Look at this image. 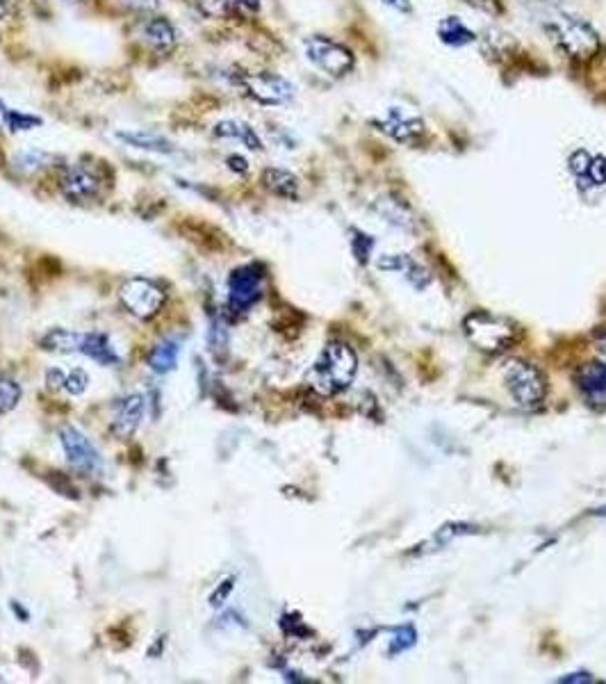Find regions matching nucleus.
I'll return each mask as SVG.
<instances>
[{
	"instance_id": "obj_36",
	"label": "nucleus",
	"mask_w": 606,
	"mask_h": 684,
	"mask_svg": "<svg viewBox=\"0 0 606 684\" xmlns=\"http://www.w3.org/2000/svg\"><path fill=\"white\" fill-rule=\"evenodd\" d=\"M559 682H570V684L583 682V684H586V682H592V678L588 673H574V675H568V678H561Z\"/></svg>"
},
{
	"instance_id": "obj_38",
	"label": "nucleus",
	"mask_w": 606,
	"mask_h": 684,
	"mask_svg": "<svg viewBox=\"0 0 606 684\" xmlns=\"http://www.w3.org/2000/svg\"><path fill=\"white\" fill-rule=\"evenodd\" d=\"M7 12H10V5H7V0H0V21L7 19Z\"/></svg>"
},
{
	"instance_id": "obj_32",
	"label": "nucleus",
	"mask_w": 606,
	"mask_h": 684,
	"mask_svg": "<svg viewBox=\"0 0 606 684\" xmlns=\"http://www.w3.org/2000/svg\"><path fill=\"white\" fill-rule=\"evenodd\" d=\"M226 164H228L230 172H235V173H247L248 172V163L242 158V155H238V154H230L228 158H226Z\"/></svg>"
},
{
	"instance_id": "obj_11",
	"label": "nucleus",
	"mask_w": 606,
	"mask_h": 684,
	"mask_svg": "<svg viewBox=\"0 0 606 684\" xmlns=\"http://www.w3.org/2000/svg\"><path fill=\"white\" fill-rule=\"evenodd\" d=\"M60 443H62V450L67 454V461L82 474H94L98 473L103 459H100L98 450H96L94 443L82 434L76 426L67 425L60 429Z\"/></svg>"
},
{
	"instance_id": "obj_28",
	"label": "nucleus",
	"mask_w": 606,
	"mask_h": 684,
	"mask_svg": "<svg viewBox=\"0 0 606 684\" xmlns=\"http://www.w3.org/2000/svg\"><path fill=\"white\" fill-rule=\"evenodd\" d=\"M353 238H351V249L353 254H356V258L360 260V263H365L369 256V251H372L374 247V239L369 238V235L360 233V230H351Z\"/></svg>"
},
{
	"instance_id": "obj_19",
	"label": "nucleus",
	"mask_w": 606,
	"mask_h": 684,
	"mask_svg": "<svg viewBox=\"0 0 606 684\" xmlns=\"http://www.w3.org/2000/svg\"><path fill=\"white\" fill-rule=\"evenodd\" d=\"M208 14L254 19L263 10V0H203Z\"/></svg>"
},
{
	"instance_id": "obj_16",
	"label": "nucleus",
	"mask_w": 606,
	"mask_h": 684,
	"mask_svg": "<svg viewBox=\"0 0 606 684\" xmlns=\"http://www.w3.org/2000/svg\"><path fill=\"white\" fill-rule=\"evenodd\" d=\"M212 135L217 139H230V142L242 144L244 149L256 151V154L265 149V142L258 130L244 119H219L212 126Z\"/></svg>"
},
{
	"instance_id": "obj_20",
	"label": "nucleus",
	"mask_w": 606,
	"mask_h": 684,
	"mask_svg": "<svg viewBox=\"0 0 606 684\" xmlns=\"http://www.w3.org/2000/svg\"><path fill=\"white\" fill-rule=\"evenodd\" d=\"M46 383L48 388H60V390H64V393L71 395V398H78V395L85 393L87 386H89V374L80 368H73L71 372L53 368L46 372Z\"/></svg>"
},
{
	"instance_id": "obj_26",
	"label": "nucleus",
	"mask_w": 606,
	"mask_h": 684,
	"mask_svg": "<svg viewBox=\"0 0 606 684\" xmlns=\"http://www.w3.org/2000/svg\"><path fill=\"white\" fill-rule=\"evenodd\" d=\"M21 402V386L10 377H0V416L14 411Z\"/></svg>"
},
{
	"instance_id": "obj_23",
	"label": "nucleus",
	"mask_w": 606,
	"mask_h": 684,
	"mask_svg": "<svg viewBox=\"0 0 606 684\" xmlns=\"http://www.w3.org/2000/svg\"><path fill=\"white\" fill-rule=\"evenodd\" d=\"M43 124V119L39 115H34V112H25V110H19V108H7L5 112V121H3V130H7V133L12 135H19V133H30V130L39 128V126Z\"/></svg>"
},
{
	"instance_id": "obj_4",
	"label": "nucleus",
	"mask_w": 606,
	"mask_h": 684,
	"mask_svg": "<svg viewBox=\"0 0 606 684\" xmlns=\"http://www.w3.org/2000/svg\"><path fill=\"white\" fill-rule=\"evenodd\" d=\"M235 87L244 91L254 103L265 108H281L294 101L296 87L285 76L274 71H247L233 78Z\"/></svg>"
},
{
	"instance_id": "obj_15",
	"label": "nucleus",
	"mask_w": 606,
	"mask_h": 684,
	"mask_svg": "<svg viewBox=\"0 0 606 684\" xmlns=\"http://www.w3.org/2000/svg\"><path fill=\"white\" fill-rule=\"evenodd\" d=\"M142 37L155 55H169L178 46V30L167 16H148L142 25Z\"/></svg>"
},
{
	"instance_id": "obj_7",
	"label": "nucleus",
	"mask_w": 606,
	"mask_h": 684,
	"mask_svg": "<svg viewBox=\"0 0 606 684\" xmlns=\"http://www.w3.org/2000/svg\"><path fill=\"white\" fill-rule=\"evenodd\" d=\"M504 386L511 393L513 402L522 408H534L547 398V381L536 365L527 361H511L504 370Z\"/></svg>"
},
{
	"instance_id": "obj_34",
	"label": "nucleus",
	"mask_w": 606,
	"mask_h": 684,
	"mask_svg": "<svg viewBox=\"0 0 606 684\" xmlns=\"http://www.w3.org/2000/svg\"><path fill=\"white\" fill-rule=\"evenodd\" d=\"M226 584V586H221V591H219V595H212V598H210V604H212V607H221V604H224V600L226 598H228V594H230V591H233V579H228V582H224Z\"/></svg>"
},
{
	"instance_id": "obj_39",
	"label": "nucleus",
	"mask_w": 606,
	"mask_h": 684,
	"mask_svg": "<svg viewBox=\"0 0 606 684\" xmlns=\"http://www.w3.org/2000/svg\"><path fill=\"white\" fill-rule=\"evenodd\" d=\"M597 350H600L601 356H606V335L600 340V342H597Z\"/></svg>"
},
{
	"instance_id": "obj_24",
	"label": "nucleus",
	"mask_w": 606,
	"mask_h": 684,
	"mask_svg": "<svg viewBox=\"0 0 606 684\" xmlns=\"http://www.w3.org/2000/svg\"><path fill=\"white\" fill-rule=\"evenodd\" d=\"M378 212H381L383 220L390 221V224H395L396 229H401V230H413V224H415V220L411 217L408 208L390 197L378 201Z\"/></svg>"
},
{
	"instance_id": "obj_2",
	"label": "nucleus",
	"mask_w": 606,
	"mask_h": 684,
	"mask_svg": "<svg viewBox=\"0 0 606 684\" xmlns=\"http://www.w3.org/2000/svg\"><path fill=\"white\" fill-rule=\"evenodd\" d=\"M42 350L53 354H82L98 365H119V354L110 338L103 333H80V331L53 329L39 340Z\"/></svg>"
},
{
	"instance_id": "obj_25",
	"label": "nucleus",
	"mask_w": 606,
	"mask_h": 684,
	"mask_svg": "<svg viewBox=\"0 0 606 684\" xmlns=\"http://www.w3.org/2000/svg\"><path fill=\"white\" fill-rule=\"evenodd\" d=\"M51 163H53V155L48 154V151H42V149H25V151H19V154L14 155V167L19 169V172H25V173L39 172V169L48 167Z\"/></svg>"
},
{
	"instance_id": "obj_5",
	"label": "nucleus",
	"mask_w": 606,
	"mask_h": 684,
	"mask_svg": "<svg viewBox=\"0 0 606 684\" xmlns=\"http://www.w3.org/2000/svg\"><path fill=\"white\" fill-rule=\"evenodd\" d=\"M465 335L483 351H504L516 345L517 326L511 320L477 311L465 317Z\"/></svg>"
},
{
	"instance_id": "obj_37",
	"label": "nucleus",
	"mask_w": 606,
	"mask_h": 684,
	"mask_svg": "<svg viewBox=\"0 0 606 684\" xmlns=\"http://www.w3.org/2000/svg\"><path fill=\"white\" fill-rule=\"evenodd\" d=\"M7 108H10V106H7L5 98H3V96H0V130H3V121H5V112H7Z\"/></svg>"
},
{
	"instance_id": "obj_1",
	"label": "nucleus",
	"mask_w": 606,
	"mask_h": 684,
	"mask_svg": "<svg viewBox=\"0 0 606 684\" xmlns=\"http://www.w3.org/2000/svg\"><path fill=\"white\" fill-rule=\"evenodd\" d=\"M359 372V356L344 342H329L306 374L308 386L322 398H333L351 386Z\"/></svg>"
},
{
	"instance_id": "obj_35",
	"label": "nucleus",
	"mask_w": 606,
	"mask_h": 684,
	"mask_svg": "<svg viewBox=\"0 0 606 684\" xmlns=\"http://www.w3.org/2000/svg\"><path fill=\"white\" fill-rule=\"evenodd\" d=\"M387 7H392V10L401 12V14H411L413 12V5H411V0H383Z\"/></svg>"
},
{
	"instance_id": "obj_10",
	"label": "nucleus",
	"mask_w": 606,
	"mask_h": 684,
	"mask_svg": "<svg viewBox=\"0 0 606 684\" xmlns=\"http://www.w3.org/2000/svg\"><path fill=\"white\" fill-rule=\"evenodd\" d=\"M265 272L260 265H242L228 276V306L235 313H247L263 297Z\"/></svg>"
},
{
	"instance_id": "obj_8",
	"label": "nucleus",
	"mask_w": 606,
	"mask_h": 684,
	"mask_svg": "<svg viewBox=\"0 0 606 684\" xmlns=\"http://www.w3.org/2000/svg\"><path fill=\"white\" fill-rule=\"evenodd\" d=\"M58 187L62 197L71 203H89L103 194V176L98 169L89 163H69L64 164L58 178Z\"/></svg>"
},
{
	"instance_id": "obj_30",
	"label": "nucleus",
	"mask_w": 606,
	"mask_h": 684,
	"mask_svg": "<svg viewBox=\"0 0 606 684\" xmlns=\"http://www.w3.org/2000/svg\"><path fill=\"white\" fill-rule=\"evenodd\" d=\"M591 158H592V155L588 154L586 149H577L573 155H570V160H568L570 172H573L577 178H583L588 172V164H591Z\"/></svg>"
},
{
	"instance_id": "obj_18",
	"label": "nucleus",
	"mask_w": 606,
	"mask_h": 684,
	"mask_svg": "<svg viewBox=\"0 0 606 684\" xmlns=\"http://www.w3.org/2000/svg\"><path fill=\"white\" fill-rule=\"evenodd\" d=\"M265 190L272 192L274 197L296 201L301 197V181L292 172L283 167H267L263 172Z\"/></svg>"
},
{
	"instance_id": "obj_14",
	"label": "nucleus",
	"mask_w": 606,
	"mask_h": 684,
	"mask_svg": "<svg viewBox=\"0 0 606 684\" xmlns=\"http://www.w3.org/2000/svg\"><path fill=\"white\" fill-rule=\"evenodd\" d=\"M115 137L121 144L130 146V149L146 151V154L155 155H176L178 146L167 137V135L158 133V130L148 128H119L115 130Z\"/></svg>"
},
{
	"instance_id": "obj_17",
	"label": "nucleus",
	"mask_w": 606,
	"mask_h": 684,
	"mask_svg": "<svg viewBox=\"0 0 606 684\" xmlns=\"http://www.w3.org/2000/svg\"><path fill=\"white\" fill-rule=\"evenodd\" d=\"M574 379H577L579 390H582L588 402L606 407V363L591 361V363L582 365L577 370Z\"/></svg>"
},
{
	"instance_id": "obj_33",
	"label": "nucleus",
	"mask_w": 606,
	"mask_h": 684,
	"mask_svg": "<svg viewBox=\"0 0 606 684\" xmlns=\"http://www.w3.org/2000/svg\"><path fill=\"white\" fill-rule=\"evenodd\" d=\"M128 3L139 12H155L160 7V0H128Z\"/></svg>"
},
{
	"instance_id": "obj_13",
	"label": "nucleus",
	"mask_w": 606,
	"mask_h": 684,
	"mask_svg": "<svg viewBox=\"0 0 606 684\" xmlns=\"http://www.w3.org/2000/svg\"><path fill=\"white\" fill-rule=\"evenodd\" d=\"M146 413V398L144 395H126L112 407L110 431L117 438H130L139 429Z\"/></svg>"
},
{
	"instance_id": "obj_6",
	"label": "nucleus",
	"mask_w": 606,
	"mask_h": 684,
	"mask_svg": "<svg viewBox=\"0 0 606 684\" xmlns=\"http://www.w3.org/2000/svg\"><path fill=\"white\" fill-rule=\"evenodd\" d=\"M303 53L306 60L315 69L324 71L331 78H344L356 67V58L344 43L335 42L333 37L326 34H311L303 42Z\"/></svg>"
},
{
	"instance_id": "obj_12",
	"label": "nucleus",
	"mask_w": 606,
	"mask_h": 684,
	"mask_svg": "<svg viewBox=\"0 0 606 684\" xmlns=\"http://www.w3.org/2000/svg\"><path fill=\"white\" fill-rule=\"evenodd\" d=\"M381 133H386L387 137H392L395 142H415L422 133H424V121L420 115H415L408 108H387L381 117L374 119Z\"/></svg>"
},
{
	"instance_id": "obj_9",
	"label": "nucleus",
	"mask_w": 606,
	"mask_h": 684,
	"mask_svg": "<svg viewBox=\"0 0 606 684\" xmlns=\"http://www.w3.org/2000/svg\"><path fill=\"white\" fill-rule=\"evenodd\" d=\"M119 297L130 315H135L137 320H154V317L163 311L167 295H164V290L155 281L137 276L128 278V281L121 286Z\"/></svg>"
},
{
	"instance_id": "obj_3",
	"label": "nucleus",
	"mask_w": 606,
	"mask_h": 684,
	"mask_svg": "<svg viewBox=\"0 0 606 684\" xmlns=\"http://www.w3.org/2000/svg\"><path fill=\"white\" fill-rule=\"evenodd\" d=\"M549 37L573 60H591L600 51L601 42L597 30L586 19L574 14L554 16L547 23Z\"/></svg>"
},
{
	"instance_id": "obj_22",
	"label": "nucleus",
	"mask_w": 606,
	"mask_h": 684,
	"mask_svg": "<svg viewBox=\"0 0 606 684\" xmlns=\"http://www.w3.org/2000/svg\"><path fill=\"white\" fill-rule=\"evenodd\" d=\"M440 42L452 48H465L477 42V34L459 19V16H444L438 23Z\"/></svg>"
},
{
	"instance_id": "obj_31",
	"label": "nucleus",
	"mask_w": 606,
	"mask_h": 684,
	"mask_svg": "<svg viewBox=\"0 0 606 684\" xmlns=\"http://www.w3.org/2000/svg\"><path fill=\"white\" fill-rule=\"evenodd\" d=\"M468 5L477 7L479 12H486V14L490 16H497L501 14V5H499V0H465Z\"/></svg>"
},
{
	"instance_id": "obj_29",
	"label": "nucleus",
	"mask_w": 606,
	"mask_h": 684,
	"mask_svg": "<svg viewBox=\"0 0 606 684\" xmlns=\"http://www.w3.org/2000/svg\"><path fill=\"white\" fill-rule=\"evenodd\" d=\"M586 176H588V181L592 183V185H597V187L606 185V158H604V155H592L591 164H588Z\"/></svg>"
},
{
	"instance_id": "obj_21",
	"label": "nucleus",
	"mask_w": 606,
	"mask_h": 684,
	"mask_svg": "<svg viewBox=\"0 0 606 684\" xmlns=\"http://www.w3.org/2000/svg\"><path fill=\"white\" fill-rule=\"evenodd\" d=\"M181 340L178 338H164L163 342H158V345L151 350V354H148V368L154 370V372L158 374H169L176 370L178 365V356H181Z\"/></svg>"
},
{
	"instance_id": "obj_27",
	"label": "nucleus",
	"mask_w": 606,
	"mask_h": 684,
	"mask_svg": "<svg viewBox=\"0 0 606 684\" xmlns=\"http://www.w3.org/2000/svg\"><path fill=\"white\" fill-rule=\"evenodd\" d=\"M415 639H417V634H415V630H413L411 625L401 627V630H396L395 639H392L390 652H392V655H396V652L408 651V648H411L413 643H415Z\"/></svg>"
}]
</instances>
